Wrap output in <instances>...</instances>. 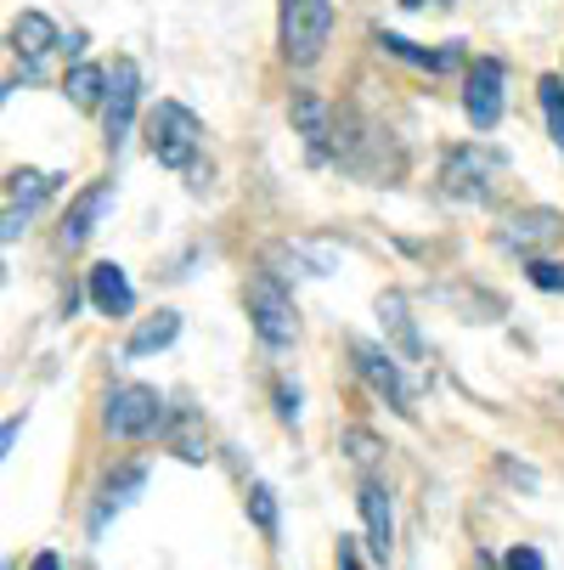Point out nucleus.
<instances>
[{
    "mask_svg": "<svg viewBox=\"0 0 564 570\" xmlns=\"http://www.w3.org/2000/svg\"><path fill=\"white\" fill-rule=\"evenodd\" d=\"M334 35V0H277V40L294 68H310Z\"/></svg>",
    "mask_w": 564,
    "mask_h": 570,
    "instance_id": "1",
    "label": "nucleus"
},
{
    "mask_svg": "<svg viewBox=\"0 0 564 570\" xmlns=\"http://www.w3.org/2000/svg\"><path fill=\"white\" fill-rule=\"evenodd\" d=\"M198 147H204V125H198V114L187 102H158L147 114V153L165 170H192Z\"/></svg>",
    "mask_w": 564,
    "mask_h": 570,
    "instance_id": "2",
    "label": "nucleus"
},
{
    "mask_svg": "<svg viewBox=\"0 0 564 570\" xmlns=\"http://www.w3.org/2000/svg\"><path fill=\"white\" fill-rule=\"evenodd\" d=\"M165 419H170V406H165V395H158L152 384H113L108 390L102 424H108L113 441H147V435L165 430Z\"/></svg>",
    "mask_w": 564,
    "mask_h": 570,
    "instance_id": "3",
    "label": "nucleus"
},
{
    "mask_svg": "<svg viewBox=\"0 0 564 570\" xmlns=\"http://www.w3.org/2000/svg\"><path fill=\"white\" fill-rule=\"evenodd\" d=\"M497 176H503V153L492 147H452L446 165H441V193L446 198H463V204H486L497 193Z\"/></svg>",
    "mask_w": 564,
    "mask_h": 570,
    "instance_id": "4",
    "label": "nucleus"
},
{
    "mask_svg": "<svg viewBox=\"0 0 564 570\" xmlns=\"http://www.w3.org/2000/svg\"><path fill=\"white\" fill-rule=\"evenodd\" d=\"M249 322H255L260 345H271V351H288V345L299 340L294 299H288V288H283L277 277H255V283H249Z\"/></svg>",
    "mask_w": 564,
    "mask_h": 570,
    "instance_id": "5",
    "label": "nucleus"
},
{
    "mask_svg": "<svg viewBox=\"0 0 564 570\" xmlns=\"http://www.w3.org/2000/svg\"><path fill=\"white\" fill-rule=\"evenodd\" d=\"M136 108H141V68L130 57H119L108 68V102H102V136H108L113 153L125 147V136L136 125Z\"/></svg>",
    "mask_w": 564,
    "mask_h": 570,
    "instance_id": "6",
    "label": "nucleus"
},
{
    "mask_svg": "<svg viewBox=\"0 0 564 570\" xmlns=\"http://www.w3.org/2000/svg\"><path fill=\"white\" fill-rule=\"evenodd\" d=\"M350 356H356V373H362V379H367V384H373L389 406H395L400 419H413V413H418V406H413V384H407V373L395 367V356H389L384 345L356 340V345H350Z\"/></svg>",
    "mask_w": 564,
    "mask_h": 570,
    "instance_id": "7",
    "label": "nucleus"
},
{
    "mask_svg": "<svg viewBox=\"0 0 564 570\" xmlns=\"http://www.w3.org/2000/svg\"><path fill=\"white\" fill-rule=\"evenodd\" d=\"M463 114L474 130H492L503 119V62L497 57H474L468 86H463Z\"/></svg>",
    "mask_w": 564,
    "mask_h": 570,
    "instance_id": "8",
    "label": "nucleus"
},
{
    "mask_svg": "<svg viewBox=\"0 0 564 570\" xmlns=\"http://www.w3.org/2000/svg\"><path fill=\"white\" fill-rule=\"evenodd\" d=\"M356 509H362V525H367V548H373V559H389V548H395V514H389L384 480H373V474L362 480Z\"/></svg>",
    "mask_w": 564,
    "mask_h": 570,
    "instance_id": "9",
    "label": "nucleus"
},
{
    "mask_svg": "<svg viewBox=\"0 0 564 570\" xmlns=\"http://www.w3.org/2000/svg\"><path fill=\"white\" fill-rule=\"evenodd\" d=\"M288 119H294V130L305 136L310 165H321V158H328V136H334V125H328V102H321L316 91H294V97H288Z\"/></svg>",
    "mask_w": 564,
    "mask_h": 570,
    "instance_id": "10",
    "label": "nucleus"
},
{
    "mask_svg": "<svg viewBox=\"0 0 564 570\" xmlns=\"http://www.w3.org/2000/svg\"><path fill=\"white\" fill-rule=\"evenodd\" d=\"M108 204H113V181H91L86 193H79L68 204V215H62V249H79V243L97 232V220H102Z\"/></svg>",
    "mask_w": 564,
    "mask_h": 570,
    "instance_id": "11",
    "label": "nucleus"
},
{
    "mask_svg": "<svg viewBox=\"0 0 564 570\" xmlns=\"http://www.w3.org/2000/svg\"><path fill=\"white\" fill-rule=\"evenodd\" d=\"M86 294H91V305L102 316H130V305H136V288H130L125 266H113V261H97L86 272Z\"/></svg>",
    "mask_w": 564,
    "mask_h": 570,
    "instance_id": "12",
    "label": "nucleus"
},
{
    "mask_svg": "<svg viewBox=\"0 0 564 570\" xmlns=\"http://www.w3.org/2000/svg\"><path fill=\"white\" fill-rule=\"evenodd\" d=\"M558 226H564V215H558V209H520L497 237H503V249L531 255V249H542V243H553V237H558Z\"/></svg>",
    "mask_w": 564,
    "mask_h": 570,
    "instance_id": "13",
    "label": "nucleus"
},
{
    "mask_svg": "<svg viewBox=\"0 0 564 570\" xmlns=\"http://www.w3.org/2000/svg\"><path fill=\"white\" fill-rule=\"evenodd\" d=\"M57 46H62V29H57L46 12H23V18L12 23V51L29 57V73H40V62H46Z\"/></svg>",
    "mask_w": 564,
    "mask_h": 570,
    "instance_id": "14",
    "label": "nucleus"
},
{
    "mask_svg": "<svg viewBox=\"0 0 564 570\" xmlns=\"http://www.w3.org/2000/svg\"><path fill=\"white\" fill-rule=\"evenodd\" d=\"M378 322H384V334L395 340L400 356H407V362H424V340H418V328H413V311H407V299H400L395 288L378 294Z\"/></svg>",
    "mask_w": 564,
    "mask_h": 570,
    "instance_id": "15",
    "label": "nucleus"
},
{
    "mask_svg": "<svg viewBox=\"0 0 564 570\" xmlns=\"http://www.w3.org/2000/svg\"><path fill=\"white\" fill-rule=\"evenodd\" d=\"M141 480H147V469H141V463H125V469L102 485V503L91 509V531H97V537H102V531H108V520L130 503V492H141Z\"/></svg>",
    "mask_w": 564,
    "mask_h": 570,
    "instance_id": "16",
    "label": "nucleus"
},
{
    "mask_svg": "<svg viewBox=\"0 0 564 570\" xmlns=\"http://www.w3.org/2000/svg\"><path fill=\"white\" fill-rule=\"evenodd\" d=\"M389 57H400V62H413V68H429V73H446V68H457L463 62V51L457 46H446V51H424V46H413V40H400V35H389V29H378L373 35Z\"/></svg>",
    "mask_w": 564,
    "mask_h": 570,
    "instance_id": "17",
    "label": "nucleus"
},
{
    "mask_svg": "<svg viewBox=\"0 0 564 570\" xmlns=\"http://www.w3.org/2000/svg\"><path fill=\"white\" fill-rule=\"evenodd\" d=\"M176 334H181V316H176V311H158V316H147L141 328L130 334L125 356H152V351H165V345H176Z\"/></svg>",
    "mask_w": 564,
    "mask_h": 570,
    "instance_id": "18",
    "label": "nucleus"
},
{
    "mask_svg": "<svg viewBox=\"0 0 564 570\" xmlns=\"http://www.w3.org/2000/svg\"><path fill=\"white\" fill-rule=\"evenodd\" d=\"M68 102H73V108H102V102H108V68L79 62V68L68 73Z\"/></svg>",
    "mask_w": 564,
    "mask_h": 570,
    "instance_id": "19",
    "label": "nucleus"
},
{
    "mask_svg": "<svg viewBox=\"0 0 564 570\" xmlns=\"http://www.w3.org/2000/svg\"><path fill=\"white\" fill-rule=\"evenodd\" d=\"M536 97H542V114H547V136H553V147H564V79L547 73L542 86H536Z\"/></svg>",
    "mask_w": 564,
    "mask_h": 570,
    "instance_id": "20",
    "label": "nucleus"
},
{
    "mask_svg": "<svg viewBox=\"0 0 564 570\" xmlns=\"http://www.w3.org/2000/svg\"><path fill=\"white\" fill-rule=\"evenodd\" d=\"M249 514H255L260 537H266V542H277V498H271V485H266V480H255V485H249Z\"/></svg>",
    "mask_w": 564,
    "mask_h": 570,
    "instance_id": "21",
    "label": "nucleus"
},
{
    "mask_svg": "<svg viewBox=\"0 0 564 570\" xmlns=\"http://www.w3.org/2000/svg\"><path fill=\"white\" fill-rule=\"evenodd\" d=\"M531 283L553 294V288H564V266H553V261H531Z\"/></svg>",
    "mask_w": 564,
    "mask_h": 570,
    "instance_id": "22",
    "label": "nucleus"
},
{
    "mask_svg": "<svg viewBox=\"0 0 564 570\" xmlns=\"http://www.w3.org/2000/svg\"><path fill=\"white\" fill-rule=\"evenodd\" d=\"M277 419H283V424H299V390L277 384Z\"/></svg>",
    "mask_w": 564,
    "mask_h": 570,
    "instance_id": "23",
    "label": "nucleus"
},
{
    "mask_svg": "<svg viewBox=\"0 0 564 570\" xmlns=\"http://www.w3.org/2000/svg\"><path fill=\"white\" fill-rule=\"evenodd\" d=\"M345 446H350V458H356V463H373V458H378L373 435H362V430H350V435H345Z\"/></svg>",
    "mask_w": 564,
    "mask_h": 570,
    "instance_id": "24",
    "label": "nucleus"
},
{
    "mask_svg": "<svg viewBox=\"0 0 564 570\" xmlns=\"http://www.w3.org/2000/svg\"><path fill=\"white\" fill-rule=\"evenodd\" d=\"M508 570H547V564H542L536 548H514V553H508Z\"/></svg>",
    "mask_w": 564,
    "mask_h": 570,
    "instance_id": "25",
    "label": "nucleus"
},
{
    "mask_svg": "<svg viewBox=\"0 0 564 570\" xmlns=\"http://www.w3.org/2000/svg\"><path fill=\"white\" fill-rule=\"evenodd\" d=\"M339 570H367L362 553H356V537H339Z\"/></svg>",
    "mask_w": 564,
    "mask_h": 570,
    "instance_id": "26",
    "label": "nucleus"
},
{
    "mask_svg": "<svg viewBox=\"0 0 564 570\" xmlns=\"http://www.w3.org/2000/svg\"><path fill=\"white\" fill-rule=\"evenodd\" d=\"M29 570H62V559H57V553H34V564H29Z\"/></svg>",
    "mask_w": 564,
    "mask_h": 570,
    "instance_id": "27",
    "label": "nucleus"
},
{
    "mask_svg": "<svg viewBox=\"0 0 564 570\" xmlns=\"http://www.w3.org/2000/svg\"><path fill=\"white\" fill-rule=\"evenodd\" d=\"M400 7H424V0H400Z\"/></svg>",
    "mask_w": 564,
    "mask_h": 570,
    "instance_id": "28",
    "label": "nucleus"
}]
</instances>
